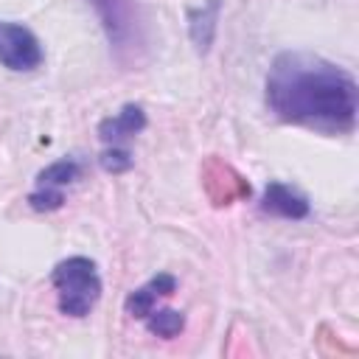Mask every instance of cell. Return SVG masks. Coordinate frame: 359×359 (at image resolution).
<instances>
[{"label":"cell","instance_id":"6","mask_svg":"<svg viewBox=\"0 0 359 359\" xmlns=\"http://www.w3.org/2000/svg\"><path fill=\"white\" fill-rule=\"evenodd\" d=\"M143 129H146V112H143V107L126 104V107H121V112H115V115H109V118H104L98 123V137L107 146H126V140L135 137Z\"/></svg>","mask_w":359,"mask_h":359},{"label":"cell","instance_id":"10","mask_svg":"<svg viewBox=\"0 0 359 359\" xmlns=\"http://www.w3.org/2000/svg\"><path fill=\"white\" fill-rule=\"evenodd\" d=\"M182 325H185V317L180 314V311H174V309H154L149 317H146V328L151 331V334H157V337H163V339H171V337H177L180 331H182Z\"/></svg>","mask_w":359,"mask_h":359},{"label":"cell","instance_id":"9","mask_svg":"<svg viewBox=\"0 0 359 359\" xmlns=\"http://www.w3.org/2000/svg\"><path fill=\"white\" fill-rule=\"evenodd\" d=\"M219 8H222V0H202V6L188 8V31H191V39H194L199 53H205L213 42Z\"/></svg>","mask_w":359,"mask_h":359},{"label":"cell","instance_id":"11","mask_svg":"<svg viewBox=\"0 0 359 359\" xmlns=\"http://www.w3.org/2000/svg\"><path fill=\"white\" fill-rule=\"evenodd\" d=\"M98 163H101V168L109 171V174H123V171L132 168V154H129L126 146H107V149L101 151Z\"/></svg>","mask_w":359,"mask_h":359},{"label":"cell","instance_id":"3","mask_svg":"<svg viewBox=\"0 0 359 359\" xmlns=\"http://www.w3.org/2000/svg\"><path fill=\"white\" fill-rule=\"evenodd\" d=\"M50 283L59 297V311L65 317H87L101 297V278L95 261L84 255H70L59 261L50 272Z\"/></svg>","mask_w":359,"mask_h":359},{"label":"cell","instance_id":"8","mask_svg":"<svg viewBox=\"0 0 359 359\" xmlns=\"http://www.w3.org/2000/svg\"><path fill=\"white\" fill-rule=\"evenodd\" d=\"M261 210L283 219H306L309 216V199L297 194L292 185L283 182H269L261 199Z\"/></svg>","mask_w":359,"mask_h":359},{"label":"cell","instance_id":"7","mask_svg":"<svg viewBox=\"0 0 359 359\" xmlns=\"http://www.w3.org/2000/svg\"><path fill=\"white\" fill-rule=\"evenodd\" d=\"M174 289H177V280H174V275H168V272H160V275H154L151 280H146L143 286L132 289V292L126 294V303H123V309H126V314H129V317H135V320H146V317L154 311L157 300H160V297H168V294H174Z\"/></svg>","mask_w":359,"mask_h":359},{"label":"cell","instance_id":"5","mask_svg":"<svg viewBox=\"0 0 359 359\" xmlns=\"http://www.w3.org/2000/svg\"><path fill=\"white\" fill-rule=\"evenodd\" d=\"M79 174H81V163L73 157L50 163L48 168H42L36 174V188L28 196V205L34 210H59L65 202V188L70 182H76Z\"/></svg>","mask_w":359,"mask_h":359},{"label":"cell","instance_id":"2","mask_svg":"<svg viewBox=\"0 0 359 359\" xmlns=\"http://www.w3.org/2000/svg\"><path fill=\"white\" fill-rule=\"evenodd\" d=\"M118 62L137 65L146 50V20L137 0H90Z\"/></svg>","mask_w":359,"mask_h":359},{"label":"cell","instance_id":"4","mask_svg":"<svg viewBox=\"0 0 359 359\" xmlns=\"http://www.w3.org/2000/svg\"><path fill=\"white\" fill-rule=\"evenodd\" d=\"M45 53L36 34L20 22L0 20V65L14 73H31L42 65Z\"/></svg>","mask_w":359,"mask_h":359},{"label":"cell","instance_id":"1","mask_svg":"<svg viewBox=\"0 0 359 359\" xmlns=\"http://www.w3.org/2000/svg\"><path fill=\"white\" fill-rule=\"evenodd\" d=\"M266 107L286 123L345 135L356 126L359 90L345 67L309 50H283L266 73Z\"/></svg>","mask_w":359,"mask_h":359}]
</instances>
